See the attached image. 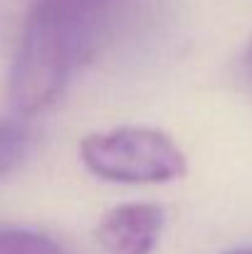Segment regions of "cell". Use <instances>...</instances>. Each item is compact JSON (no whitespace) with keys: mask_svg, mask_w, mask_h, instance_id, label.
Returning a JSON list of instances; mask_svg holds the SVG:
<instances>
[{"mask_svg":"<svg viewBox=\"0 0 252 254\" xmlns=\"http://www.w3.org/2000/svg\"><path fill=\"white\" fill-rule=\"evenodd\" d=\"M0 254H67L55 240L35 230L2 227L0 230Z\"/></svg>","mask_w":252,"mask_h":254,"instance_id":"obj_4","label":"cell"},{"mask_svg":"<svg viewBox=\"0 0 252 254\" xmlns=\"http://www.w3.org/2000/svg\"><path fill=\"white\" fill-rule=\"evenodd\" d=\"M80 156L94 175L131 185L170 183L188 168L175 141L149 126H121L91 133L82 141Z\"/></svg>","mask_w":252,"mask_h":254,"instance_id":"obj_2","label":"cell"},{"mask_svg":"<svg viewBox=\"0 0 252 254\" xmlns=\"http://www.w3.org/2000/svg\"><path fill=\"white\" fill-rule=\"evenodd\" d=\"M27 148V136L22 128L0 124V173L15 166Z\"/></svg>","mask_w":252,"mask_h":254,"instance_id":"obj_5","label":"cell"},{"mask_svg":"<svg viewBox=\"0 0 252 254\" xmlns=\"http://www.w3.org/2000/svg\"><path fill=\"white\" fill-rule=\"evenodd\" d=\"M243 77H245L248 86L252 89V45L245 50V55H243Z\"/></svg>","mask_w":252,"mask_h":254,"instance_id":"obj_6","label":"cell"},{"mask_svg":"<svg viewBox=\"0 0 252 254\" xmlns=\"http://www.w3.org/2000/svg\"><path fill=\"white\" fill-rule=\"evenodd\" d=\"M228 254H252V247H240V250H233Z\"/></svg>","mask_w":252,"mask_h":254,"instance_id":"obj_7","label":"cell"},{"mask_svg":"<svg viewBox=\"0 0 252 254\" xmlns=\"http://www.w3.org/2000/svg\"><path fill=\"white\" fill-rule=\"evenodd\" d=\"M166 215L154 202H126L104 215L96 227L106 254H151L161 240Z\"/></svg>","mask_w":252,"mask_h":254,"instance_id":"obj_3","label":"cell"},{"mask_svg":"<svg viewBox=\"0 0 252 254\" xmlns=\"http://www.w3.org/2000/svg\"><path fill=\"white\" fill-rule=\"evenodd\" d=\"M99 0H35L25 22L10 99L20 114L52 106L94 47Z\"/></svg>","mask_w":252,"mask_h":254,"instance_id":"obj_1","label":"cell"}]
</instances>
